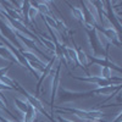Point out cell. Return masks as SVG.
I'll use <instances>...</instances> for the list:
<instances>
[{
	"label": "cell",
	"instance_id": "cell-6",
	"mask_svg": "<svg viewBox=\"0 0 122 122\" xmlns=\"http://www.w3.org/2000/svg\"><path fill=\"white\" fill-rule=\"evenodd\" d=\"M71 14H72V16L77 20V21H79L81 23H83L87 21L86 18V12L84 10L82 7H78V6H72L71 7Z\"/></svg>",
	"mask_w": 122,
	"mask_h": 122
},
{
	"label": "cell",
	"instance_id": "cell-2",
	"mask_svg": "<svg viewBox=\"0 0 122 122\" xmlns=\"http://www.w3.org/2000/svg\"><path fill=\"white\" fill-rule=\"evenodd\" d=\"M101 32H103L111 42L116 45H120V34L118 30L116 29V27H109V28H101Z\"/></svg>",
	"mask_w": 122,
	"mask_h": 122
},
{
	"label": "cell",
	"instance_id": "cell-3",
	"mask_svg": "<svg viewBox=\"0 0 122 122\" xmlns=\"http://www.w3.org/2000/svg\"><path fill=\"white\" fill-rule=\"evenodd\" d=\"M53 17H54V20H55V23H56V28H57V30L60 32V34L61 36H66V37H68L70 36V28L67 27V25L65 23V21L62 18H61L60 16H57V15H55V14H53Z\"/></svg>",
	"mask_w": 122,
	"mask_h": 122
},
{
	"label": "cell",
	"instance_id": "cell-8",
	"mask_svg": "<svg viewBox=\"0 0 122 122\" xmlns=\"http://www.w3.org/2000/svg\"><path fill=\"white\" fill-rule=\"evenodd\" d=\"M28 5H29V7H28V12H27V21L29 23H33L36 17L39 15V10L36 5L32 4V1H28Z\"/></svg>",
	"mask_w": 122,
	"mask_h": 122
},
{
	"label": "cell",
	"instance_id": "cell-5",
	"mask_svg": "<svg viewBox=\"0 0 122 122\" xmlns=\"http://www.w3.org/2000/svg\"><path fill=\"white\" fill-rule=\"evenodd\" d=\"M62 49L65 50V53H66V55H67L68 62H72L73 67H76V66H77V49H76V48L67 46V45H64Z\"/></svg>",
	"mask_w": 122,
	"mask_h": 122
},
{
	"label": "cell",
	"instance_id": "cell-1",
	"mask_svg": "<svg viewBox=\"0 0 122 122\" xmlns=\"http://www.w3.org/2000/svg\"><path fill=\"white\" fill-rule=\"evenodd\" d=\"M83 5L86 6V10L88 12V16L90 17V21L93 22L98 28L101 27L100 23V15H99V10H98V5L95 4V1H83Z\"/></svg>",
	"mask_w": 122,
	"mask_h": 122
},
{
	"label": "cell",
	"instance_id": "cell-10",
	"mask_svg": "<svg viewBox=\"0 0 122 122\" xmlns=\"http://www.w3.org/2000/svg\"><path fill=\"white\" fill-rule=\"evenodd\" d=\"M121 116H122V110L120 109V110L117 111V114L114 116V118L111 120L110 122H121Z\"/></svg>",
	"mask_w": 122,
	"mask_h": 122
},
{
	"label": "cell",
	"instance_id": "cell-7",
	"mask_svg": "<svg viewBox=\"0 0 122 122\" xmlns=\"http://www.w3.org/2000/svg\"><path fill=\"white\" fill-rule=\"evenodd\" d=\"M77 64L82 67H87L89 65V56L83 49H77Z\"/></svg>",
	"mask_w": 122,
	"mask_h": 122
},
{
	"label": "cell",
	"instance_id": "cell-4",
	"mask_svg": "<svg viewBox=\"0 0 122 122\" xmlns=\"http://www.w3.org/2000/svg\"><path fill=\"white\" fill-rule=\"evenodd\" d=\"M33 5H36L39 10V14H42V15H53L54 11H53V9L50 7V1H34L32 3Z\"/></svg>",
	"mask_w": 122,
	"mask_h": 122
},
{
	"label": "cell",
	"instance_id": "cell-9",
	"mask_svg": "<svg viewBox=\"0 0 122 122\" xmlns=\"http://www.w3.org/2000/svg\"><path fill=\"white\" fill-rule=\"evenodd\" d=\"M82 25H83V27L87 29V32H88V33H93V32H94V29H95V28H98L93 22L90 21V20H89V21L87 20V21H86V22H83Z\"/></svg>",
	"mask_w": 122,
	"mask_h": 122
}]
</instances>
